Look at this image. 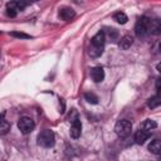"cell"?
Listing matches in <instances>:
<instances>
[{
    "instance_id": "cell-10",
    "label": "cell",
    "mask_w": 161,
    "mask_h": 161,
    "mask_svg": "<svg viewBox=\"0 0 161 161\" xmlns=\"http://www.w3.org/2000/svg\"><path fill=\"white\" fill-rule=\"evenodd\" d=\"M132 43H133V38H132L131 35H123V36L121 38L118 45H119V48H122V49H128V48H131Z\"/></svg>"
},
{
    "instance_id": "cell-17",
    "label": "cell",
    "mask_w": 161,
    "mask_h": 161,
    "mask_svg": "<svg viewBox=\"0 0 161 161\" xmlns=\"http://www.w3.org/2000/svg\"><path fill=\"white\" fill-rule=\"evenodd\" d=\"M84 98H86V101L88 102V103H92V104H97L98 103V97L94 94V93H92V92H87L86 94H84Z\"/></svg>"
},
{
    "instance_id": "cell-21",
    "label": "cell",
    "mask_w": 161,
    "mask_h": 161,
    "mask_svg": "<svg viewBox=\"0 0 161 161\" xmlns=\"http://www.w3.org/2000/svg\"><path fill=\"white\" fill-rule=\"evenodd\" d=\"M160 82H161V79L157 78V80H156V89H157V92H160Z\"/></svg>"
},
{
    "instance_id": "cell-7",
    "label": "cell",
    "mask_w": 161,
    "mask_h": 161,
    "mask_svg": "<svg viewBox=\"0 0 161 161\" xmlns=\"http://www.w3.org/2000/svg\"><path fill=\"white\" fill-rule=\"evenodd\" d=\"M91 77L96 83H99L104 79V70L102 67H94L91 70Z\"/></svg>"
},
{
    "instance_id": "cell-11",
    "label": "cell",
    "mask_w": 161,
    "mask_h": 161,
    "mask_svg": "<svg viewBox=\"0 0 161 161\" xmlns=\"http://www.w3.org/2000/svg\"><path fill=\"white\" fill-rule=\"evenodd\" d=\"M156 127H157V123H156V121L147 118V119H145V121L142 122L141 130H143V131H147V132H151V131H152V130H155Z\"/></svg>"
},
{
    "instance_id": "cell-3",
    "label": "cell",
    "mask_w": 161,
    "mask_h": 161,
    "mask_svg": "<svg viewBox=\"0 0 161 161\" xmlns=\"http://www.w3.org/2000/svg\"><path fill=\"white\" fill-rule=\"evenodd\" d=\"M135 33L138 38H145L150 33V19L146 16H141L135 25Z\"/></svg>"
},
{
    "instance_id": "cell-4",
    "label": "cell",
    "mask_w": 161,
    "mask_h": 161,
    "mask_svg": "<svg viewBox=\"0 0 161 161\" xmlns=\"http://www.w3.org/2000/svg\"><path fill=\"white\" fill-rule=\"evenodd\" d=\"M132 131V123L127 119H119L114 126V132L118 137H127Z\"/></svg>"
},
{
    "instance_id": "cell-2",
    "label": "cell",
    "mask_w": 161,
    "mask_h": 161,
    "mask_svg": "<svg viewBox=\"0 0 161 161\" xmlns=\"http://www.w3.org/2000/svg\"><path fill=\"white\" fill-rule=\"evenodd\" d=\"M38 145L42 146V147H45V148H49V147H53L54 143H55V137H54V133L53 131L50 130H44L42 131L39 135H38Z\"/></svg>"
},
{
    "instance_id": "cell-8",
    "label": "cell",
    "mask_w": 161,
    "mask_h": 161,
    "mask_svg": "<svg viewBox=\"0 0 161 161\" xmlns=\"http://www.w3.org/2000/svg\"><path fill=\"white\" fill-rule=\"evenodd\" d=\"M74 15H75V11H74L72 8H68V6L62 8L60 11H59V16H60V19H63V20H65V21H69L70 19H73Z\"/></svg>"
},
{
    "instance_id": "cell-19",
    "label": "cell",
    "mask_w": 161,
    "mask_h": 161,
    "mask_svg": "<svg viewBox=\"0 0 161 161\" xmlns=\"http://www.w3.org/2000/svg\"><path fill=\"white\" fill-rule=\"evenodd\" d=\"M10 35L15 36V38H20V39H29L30 38V35H28L25 33H20V31H11Z\"/></svg>"
},
{
    "instance_id": "cell-5",
    "label": "cell",
    "mask_w": 161,
    "mask_h": 161,
    "mask_svg": "<svg viewBox=\"0 0 161 161\" xmlns=\"http://www.w3.org/2000/svg\"><path fill=\"white\" fill-rule=\"evenodd\" d=\"M34 126H35V123H34V121H33L30 117H21V118L19 119V122H18L19 130H20V132L24 133V135L30 133V132L34 130Z\"/></svg>"
},
{
    "instance_id": "cell-15",
    "label": "cell",
    "mask_w": 161,
    "mask_h": 161,
    "mask_svg": "<svg viewBox=\"0 0 161 161\" xmlns=\"http://www.w3.org/2000/svg\"><path fill=\"white\" fill-rule=\"evenodd\" d=\"M160 103H161V97H160L158 94L151 97V98L147 101V106H148L150 108H156V107L160 106Z\"/></svg>"
},
{
    "instance_id": "cell-18",
    "label": "cell",
    "mask_w": 161,
    "mask_h": 161,
    "mask_svg": "<svg viewBox=\"0 0 161 161\" xmlns=\"http://www.w3.org/2000/svg\"><path fill=\"white\" fill-rule=\"evenodd\" d=\"M10 131V123L5 119H0V135H6Z\"/></svg>"
},
{
    "instance_id": "cell-6",
    "label": "cell",
    "mask_w": 161,
    "mask_h": 161,
    "mask_svg": "<svg viewBox=\"0 0 161 161\" xmlns=\"http://www.w3.org/2000/svg\"><path fill=\"white\" fill-rule=\"evenodd\" d=\"M69 133H70V137H73V138H78L80 136V133H82V122L78 118H74L72 121Z\"/></svg>"
},
{
    "instance_id": "cell-12",
    "label": "cell",
    "mask_w": 161,
    "mask_h": 161,
    "mask_svg": "<svg viewBox=\"0 0 161 161\" xmlns=\"http://www.w3.org/2000/svg\"><path fill=\"white\" fill-rule=\"evenodd\" d=\"M18 11H19V9H18V5H16L15 1L8 3V5H6V14H8V16L14 18V16H16Z\"/></svg>"
},
{
    "instance_id": "cell-20",
    "label": "cell",
    "mask_w": 161,
    "mask_h": 161,
    "mask_svg": "<svg viewBox=\"0 0 161 161\" xmlns=\"http://www.w3.org/2000/svg\"><path fill=\"white\" fill-rule=\"evenodd\" d=\"M109 36H112L113 39L117 36V31H116V29H111V30H109Z\"/></svg>"
},
{
    "instance_id": "cell-1",
    "label": "cell",
    "mask_w": 161,
    "mask_h": 161,
    "mask_svg": "<svg viewBox=\"0 0 161 161\" xmlns=\"http://www.w3.org/2000/svg\"><path fill=\"white\" fill-rule=\"evenodd\" d=\"M104 43H106V35L103 31H98L91 40V45L88 49V53L92 58H97L103 53V48H104Z\"/></svg>"
},
{
    "instance_id": "cell-13",
    "label": "cell",
    "mask_w": 161,
    "mask_h": 161,
    "mask_svg": "<svg viewBox=\"0 0 161 161\" xmlns=\"http://www.w3.org/2000/svg\"><path fill=\"white\" fill-rule=\"evenodd\" d=\"M150 33H152L155 35H158L161 33V24L158 20H156V19L150 20Z\"/></svg>"
},
{
    "instance_id": "cell-9",
    "label": "cell",
    "mask_w": 161,
    "mask_h": 161,
    "mask_svg": "<svg viewBox=\"0 0 161 161\" xmlns=\"http://www.w3.org/2000/svg\"><path fill=\"white\" fill-rule=\"evenodd\" d=\"M151 136V132H147V131H143V130H138V131H136V133H135V141L137 142V143H143L148 137Z\"/></svg>"
},
{
    "instance_id": "cell-16",
    "label": "cell",
    "mask_w": 161,
    "mask_h": 161,
    "mask_svg": "<svg viewBox=\"0 0 161 161\" xmlns=\"http://www.w3.org/2000/svg\"><path fill=\"white\" fill-rule=\"evenodd\" d=\"M113 18H114V20H116L118 24H126V23H127V20H128L127 15H126L125 13H122V11L116 13V14L113 15Z\"/></svg>"
},
{
    "instance_id": "cell-14",
    "label": "cell",
    "mask_w": 161,
    "mask_h": 161,
    "mask_svg": "<svg viewBox=\"0 0 161 161\" xmlns=\"http://www.w3.org/2000/svg\"><path fill=\"white\" fill-rule=\"evenodd\" d=\"M148 150H150V152H152L155 155H158L160 151H161V142H160V140L151 141V143L148 145Z\"/></svg>"
}]
</instances>
